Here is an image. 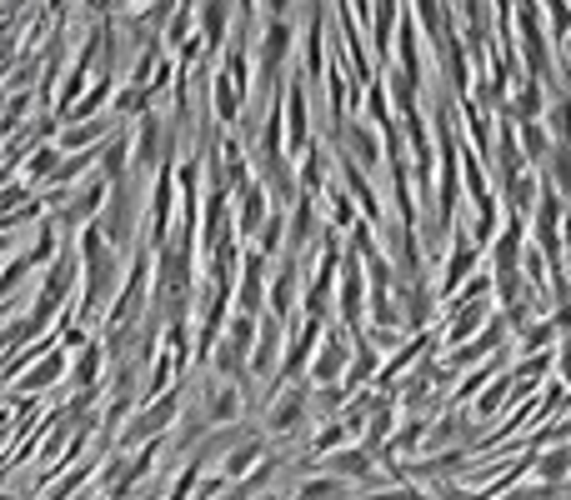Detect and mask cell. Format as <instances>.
Masks as SVG:
<instances>
[{
	"mask_svg": "<svg viewBox=\"0 0 571 500\" xmlns=\"http://www.w3.org/2000/svg\"><path fill=\"white\" fill-rule=\"evenodd\" d=\"M567 461H571L567 450H557V455H546V465H542V471H546V475H551V480H557V475H561V471H567Z\"/></svg>",
	"mask_w": 571,
	"mask_h": 500,
	"instance_id": "6da1fadb",
	"label": "cell"
}]
</instances>
